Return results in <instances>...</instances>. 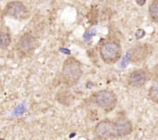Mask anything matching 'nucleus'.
<instances>
[{
  "label": "nucleus",
  "instance_id": "obj_8",
  "mask_svg": "<svg viewBox=\"0 0 158 140\" xmlns=\"http://www.w3.org/2000/svg\"><path fill=\"white\" fill-rule=\"evenodd\" d=\"M152 51L151 46L147 44H139L129 51L131 61L133 62L144 61Z\"/></svg>",
  "mask_w": 158,
  "mask_h": 140
},
{
  "label": "nucleus",
  "instance_id": "obj_6",
  "mask_svg": "<svg viewBox=\"0 0 158 140\" xmlns=\"http://www.w3.org/2000/svg\"><path fill=\"white\" fill-rule=\"evenodd\" d=\"M38 46V40L31 33H24L17 42V49L20 52L29 55L34 51Z\"/></svg>",
  "mask_w": 158,
  "mask_h": 140
},
{
  "label": "nucleus",
  "instance_id": "obj_4",
  "mask_svg": "<svg viewBox=\"0 0 158 140\" xmlns=\"http://www.w3.org/2000/svg\"><path fill=\"white\" fill-rule=\"evenodd\" d=\"M92 101L94 104L105 110L106 112H110L117 104V96L112 91L101 90L92 94Z\"/></svg>",
  "mask_w": 158,
  "mask_h": 140
},
{
  "label": "nucleus",
  "instance_id": "obj_3",
  "mask_svg": "<svg viewBox=\"0 0 158 140\" xmlns=\"http://www.w3.org/2000/svg\"><path fill=\"white\" fill-rule=\"evenodd\" d=\"M102 60L107 64H113L120 60L122 54V49L119 42L109 40L102 44L99 49Z\"/></svg>",
  "mask_w": 158,
  "mask_h": 140
},
{
  "label": "nucleus",
  "instance_id": "obj_12",
  "mask_svg": "<svg viewBox=\"0 0 158 140\" xmlns=\"http://www.w3.org/2000/svg\"><path fill=\"white\" fill-rule=\"evenodd\" d=\"M1 140H5V139H3V138H1Z\"/></svg>",
  "mask_w": 158,
  "mask_h": 140
},
{
  "label": "nucleus",
  "instance_id": "obj_2",
  "mask_svg": "<svg viewBox=\"0 0 158 140\" xmlns=\"http://www.w3.org/2000/svg\"><path fill=\"white\" fill-rule=\"evenodd\" d=\"M82 76L81 64L75 57H68L62 64L61 78L62 82L68 86H72L78 83Z\"/></svg>",
  "mask_w": 158,
  "mask_h": 140
},
{
  "label": "nucleus",
  "instance_id": "obj_1",
  "mask_svg": "<svg viewBox=\"0 0 158 140\" xmlns=\"http://www.w3.org/2000/svg\"><path fill=\"white\" fill-rule=\"evenodd\" d=\"M133 130L132 121L126 117L115 120L104 119L97 123L94 128V133L101 139L122 138L132 133Z\"/></svg>",
  "mask_w": 158,
  "mask_h": 140
},
{
  "label": "nucleus",
  "instance_id": "obj_10",
  "mask_svg": "<svg viewBox=\"0 0 158 140\" xmlns=\"http://www.w3.org/2000/svg\"><path fill=\"white\" fill-rule=\"evenodd\" d=\"M11 43V38L8 32L1 31L0 34V45L2 49H7Z\"/></svg>",
  "mask_w": 158,
  "mask_h": 140
},
{
  "label": "nucleus",
  "instance_id": "obj_9",
  "mask_svg": "<svg viewBox=\"0 0 158 140\" xmlns=\"http://www.w3.org/2000/svg\"><path fill=\"white\" fill-rule=\"evenodd\" d=\"M149 17L153 22L158 23V0H153L149 6Z\"/></svg>",
  "mask_w": 158,
  "mask_h": 140
},
{
  "label": "nucleus",
  "instance_id": "obj_7",
  "mask_svg": "<svg viewBox=\"0 0 158 140\" xmlns=\"http://www.w3.org/2000/svg\"><path fill=\"white\" fill-rule=\"evenodd\" d=\"M149 79V73L145 69H136L131 72L128 77V83L132 87L144 86Z\"/></svg>",
  "mask_w": 158,
  "mask_h": 140
},
{
  "label": "nucleus",
  "instance_id": "obj_5",
  "mask_svg": "<svg viewBox=\"0 0 158 140\" xmlns=\"http://www.w3.org/2000/svg\"><path fill=\"white\" fill-rule=\"evenodd\" d=\"M4 12L5 16L20 21L29 17L28 9H26V6L22 2L19 1H11L8 3L5 6Z\"/></svg>",
  "mask_w": 158,
  "mask_h": 140
},
{
  "label": "nucleus",
  "instance_id": "obj_11",
  "mask_svg": "<svg viewBox=\"0 0 158 140\" xmlns=\"http://www.w3.org/2000/svg\"><path fill=\"white\" fill-rule=\"evenodd\" d=\"M148 96L153 103H158V82L150 86L148 91Z\"/></svg>",
  "mask_w": 158,
  "mask_h": 140
}]
</instances>
